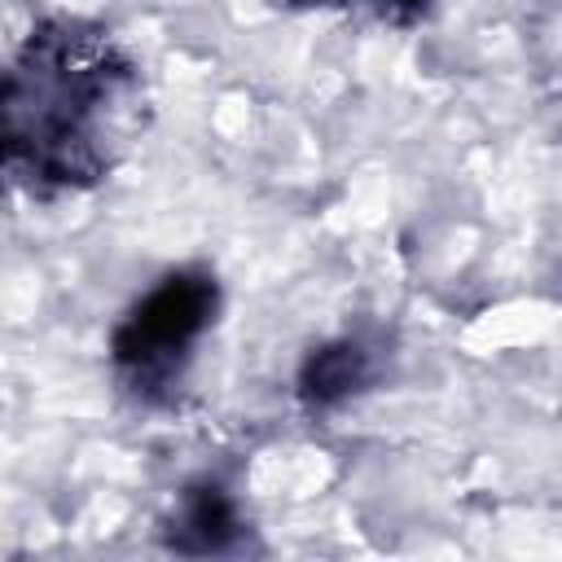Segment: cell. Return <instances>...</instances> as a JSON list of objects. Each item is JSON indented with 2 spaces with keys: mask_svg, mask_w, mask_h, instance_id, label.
Listing matches in <instances>:
<instances>
[{
  "mask_svg": "<svg viewBox=\"0 0 562 562\" xmlns=\"http://www.w3.org/2000/svg\"><path fill=\"white\" fill-rule=\"evenodd\" d=\"M215 307H220V285L206 268H176L158 277L110 334V360L119 378L140 400H158L180 378L193 347L211 329Z\"/></svg>",
  "mask_w": 562,
  "mask_h": 562,
  "instance_id": "cell-2",
  "label": "cell"
},
{
  "mask_svg": "<svg viewBox=\"0 0 562 562\" xmlns=\"http://www.w3.org/2000/svg\"><path fill=\"white\" fill-rule=\"evenodd\" d=\"M4 167L31 193L88 189L132 140L140 79L110 31L40 22L4 75Z\"/></svg>",
  "mask_w": 562,
  "mask_h": 562,
  "instance_id": "cell-1",
  "label": "cell"
},
{
  "mask_svg": "<svg viewBox=\"0 0 562 562\" xmlns=\"http://www.w3.org/2000/svg\"><path fill=\"white\" fill-rule=\"evenodd\" d=\"M382 13H391V18H413V13H422L426 9V0H373Z\"/></svg>",
  "mask_w": 562,
  "mask_h": 562,
  "instance_id": "cell-5",
  "label": "cell"
},
{
  "mask_svg": "<svg viewBox=\"0 0 562 562\" xmlns=\"http://www.w3.org/2000/svg\"><path fill=\"white\" fill-rule=\"evenodd\" d=\"M241 536V514L237 501L220 487V483H193L180 505L176 518L167 527V544L176 553H228Z\"/></svg>",
  "mask_w": 562,
  "mask_h": 562,
  "instance_id": "cell-4",
  "label": "cell"
},
{
  "mask_svg": "<svg viewBox=\"0 0 562 562\" xmlns=\"http://www.w3.org/2000/svg\"><path fill=\"white\" fill-rule=\"evenodd\" d=\"M378 378V360L360 338H334L307 351L299 369V400L316 413L347 404Z\"/></svg>",
  "mask_w": 562,
  "mask_h": 562,
  "instance_id": "cell-3",
  "label": "cell"
}]
</instances>
